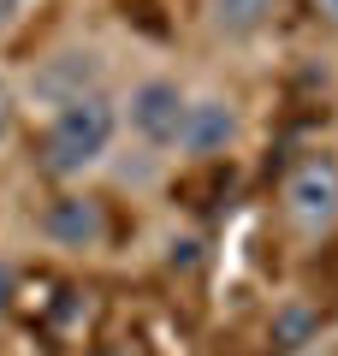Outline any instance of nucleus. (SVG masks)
Returning a JSON list of instances; mask_svg holds the SVG:
<instances>
[{
    "mask_svg": "<svg viewBox=\"0 0 338 356\" xmlns=\"http://www.w3.org/2000/svg\"><path fill=\"white\" fill-rule=\"evenodd\" d=\"M119 95H89V102H72L60 107V113H48L36 125V172L48 178L54 191L60 184H83L89 172H101V166L113 161V149H119Z\"/></svg>",
    "mask_w": 338,
    "mask_h": 356,
    "instance_id": "obj_1",
    "label": "nucleus"
},
{
    "mask_svg": "<svg viewBox=\"0 0 338 356\" xmlns=\"http://www.w3.org/2000/svg\"><path fill=\"white\" fill-rule=\"evenodd\" d=\"M18 89H24L30 113L48 119V113H60V107H72V102L107 95V54H101L95 42H60V48H48L24 77H18Z\"/></svg>",
    "mask_w": 338,
    "mask_h": 356,
    "instance_id": "obj_2",
    "label": "nucleus"
},
{
    "mask_svg": "<svg viewBox=\"0 0 338 356\" xmlns=\"http://www.w3.org/2000/svg\"><path fill=\"white\" fill-rule=\"evenodd\" d=\"M190 95H196V89L178 83V77H166V72H143L137 83L119 95V131H125L137 149H149V154H178Z\"/></svg>",
    "mask_w": 338,
    "mask_h": 356,
    "instance_id": "obj_3",
    "label": "nucleus"
},
{
    "mask_svg": "<svg viewBox=\"0 0 338 356\" xmlns=\"http://www.w3.org/2000/svg\"><path fill=\"white\" fill-rule=\"evenodd\" d=\"M36 232L48 250H65V255H89L107 243V202L83 184H60L54 196H42L36 208Z\"/></svg>",
    "mask_w": 338,
    "mask_h": 356,
    "instance_id": "obj_4",
    "label": "nucleus"
},
{
    "mask_svg": "<svg viewBox=\"0 0 338 356\" xmlns=\"http://www.w3.org/2000/svg\"><path fill=\"white\" fill-rule=\"evenodd\" d=\"M279 208H285V220H291L297 232H309V238L332 232V226H338V161H326V154L297 161V166L285 172Z\"/></svg>",
    "mask_w": 338,
    "mask_h": 356,
    "instance_id": "obj_5",
    "label": "nucleus"
},
{
    "mask_svg": "<svg viewBox=\"0 0 338 356\" xmlns=\"http://www.w3.org/2000/svg\"><path fill=\"white\" fill-rule=\"evenodd\" d=\"M243 137V107L220 89H196L190 95V113H184V137H178V154L184 161H220L232 154Z\"/></svg>",
    "mask_w": 338,
    "mask_h": 356,
    "instance_id": "obj_6",
    "label": "nucleus"
},
{
    "mask_svg": "<svg viewBox=\"0 0 338 356\" xmlns=\"http://www.w3.org/2000/svg\"><path fill=\"white\" fill-rule=\"evenodd\" d=\"M273 13H279V0H202V30L225 48H243V42L267 36Z\"/></svg>",
    "mask_w": 338,
    "mask_h": 356,
    "instance_id": "obj_7",
    "label": "nucleus"
},
{
    "mask_svg": "<svg viewBox=\"0 0 338 356\" xmlns=\"http://www.w3.org/2000/svg\"><path fill=\"white\" fill-rule=\"evenodd\" d=\"M24 113H30V107H24V89H18V77L0 72V154L18 143V131H24Z\"/></svg>",
    "mask_w": 338,
    "mask_h": 356,
    "instance_id": "obj_8",
    "label": "nucleus"
},
{
    "mask_svg": "<svg viewBox=\"0 0 338 356\" xmlns=\"http://www.w3.org/2000/svg\"><path fill=\"white\" fill-rule=\"evenodd\" d=\"M30 6H36V0H0V36H13V30L30 18Z\"/></svg>",
    "mask_w": 338,
    "mask_h": 356,
    "instance_id": "obj_9",
    "label": "nucleus"
},
{
    "mask_svg": "<svg viewBox=\"0 0 338 356\" xmlns=\"http://www.w3.org/2000/svg\"><path fill=\"white\" fill-rule=\"evenodd\" d=\"M309 13L321 18V24H332V30H338V0H309Z\"/></svg>",
    "mask_w": 338,
    "mask_h": 356,
    "instance_id": "obj_10",
    "label": "nucleus"
}]
</instances>
